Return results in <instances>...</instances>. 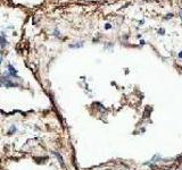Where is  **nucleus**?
Returning <instances> with one entry per match:
<instances>
[{"instance_id":"f03ea898","label":"nucleus","mask_w":182,"mask_h":170,"mask_svg":"<svg viewBox=\"0 0 182 170\" xmlns=\"http://www.w3.org/2000/svg\"><path fill=\"white\" fill-rule=\"evenodd\" d=\"M54 154H55V155L57 157V158H58V160H59V162H60V163H62V166L64 167V162H63V158H62V157H60V155L58 154L57 152H54Z\"/></svg>"},{"instance_id":"f257e3e1","label":"nucleus","mask_w":182,"mask_h":170,"mask_svg":"<svg viewBox=\"0 0 182 170\" xmlns=\"http://www.w3.org/2000/svg\"><path fill=\"white\" fill-rule=\"evenodd\" d=\"M8 68H9V73H10V75H13V76H16L17 75V72L15 70V68L11 66V65H9L8 66Z\"/></svg>"}]
</instances>
